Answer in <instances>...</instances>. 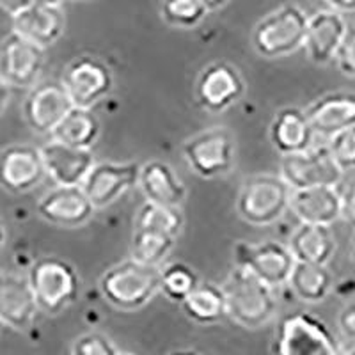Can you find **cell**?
<instances>
[{"instance_id": "2", "label": "cell", "mask_w": 355, "mask_h": 355, "mask_svg": "<svg viewBox=\"0 0 355 355\" xmlns=\"http://www.w3.org/2000/svg\"><path fill=\"white\" fill-rule=\"evenodd\" d=\"M103 299L119 311H139L160 291V266L126 259L110 266L100 279Z\"/></svg>"}, {"instance_id": "15", "label": "cell", "mask_w": 355, "mask_h": 355, "mask_svg": "<svg viewBox=\"0 0 355 355\" xmlns=\"http://www.w3.org/2000/svg\"><path fill=\"white\" fill-rule=\"evenodd\" d=\"M46 176L41 148L12 144L0 151V187L11 194L36 189Z\"/></svg>"}, {"instance_id": "25", "label": "cell", "mask_w": 355, "mask_h": 355, "mask_svg": "<svg viewBox=\"0 0 355 355\" xmlns=\"http://www.w3.org/2000/svg\"><path fill=\"white\" fill-rule=\"evenodd\" d=\"M288 247L297 261L322 263V265H327L338 249L331 226L311 224V222H300L299 227L291 234Z\"/></svg>"}, {"instance_id": "12", "label": "cell", "mask_w": 355, "mask_h": 355, "mask_svg": "<svg viewBox=\"0 0 355 355\" xmlns=\"http://www.w3.org/2000/svg\"><path fill=\"white\" fill-rule=\"evenodd\" d=\"M71 107L73 101L62 82H41L33 85L25 98L24 119L34 133L52 135Z\"/></svg>"}, {"instance_id": "10", "label": "cell", "mask_w": 355, "mask_h": 355, "mask_svg": "<svg viewBox=\"0 0 355 355\" xmlns=\"http://www.w3.org/2000/svg\"><path fill=\"white\" fill-rule=\"evenodd\" d=\"M62 84L71 98L73 105L93 109L114 87V77L109 66L93 55L73 59L64 69Z\"/></svg>"}, {"instance_id": "3", "label": "cell", "mask_w": 355, "mask_h": 355, "mask_svg": "<svg viewBox=\"0 0 355 355\" xmlns=\"http://www.w3.org/2000/svg\"><path fill=\"white\" fill-rule=\"evenodd\" d=\"M27 279L40 313L44 315H59L68 309L80 293V277L75 266L57 256L36 259L28 268Z\"/></svg>"}, {"instance_id": "5", "label": "cell", "mask_w": 355, "mask_h": 355, "mask_svg": "<svg viewBox=\"0 0 355 355\" xmlns=\"http://www.w3.org/2000/svg\"><path fill=\"white\" fill-rule=\"evenodd\" d=\"M307 17L297 4H284L268 12L252 31V46L265 59H281L304 49Z\"/></svg>"}, {"instance_id": "18", "label": "cell", "mask_w": 355, "mask_h": 355, "mask_svg": "<svg viewBox=\"0 0 355 355\" xmlns=\"http://www.w3.org/2000/svg\"><path fill=\"white\" fill-rule=\"evenodd\" d=\"M347 28L348 24L343 12L332 8L320 9L315 15H311L307 20L306 41H304V49L311 62L323 66L334 61Z\"/></svg>"}, {"instance_id": "22", "label": "cell", "mask_w": 355, "mask_h": 355, "mask_svg": "<svg viewBox=\"0 0 355 355\" xmlns=\"http://www.w3.org/2000/svg\"><path fill=\"white\" fill-rule=\"evenodd\" d=\"M316 137L327 141L334 133L355 125V93H329L306 109Z\"/></svg>"}, {"instance_id": "42", "label": "cell", "mask_w": 355, "mask_h": 355, "mask_svg": "<svg viewBox=\"0 0 355 355\" xmlns=\"http://www.w3.org/2000/svg\"><path fill=\"white\" fill-rule=\"evenodd\" d=\"M339 355H355V339H345L338 343Z\"/></svg>"}, {"instance_id": "11", "label": "cell", "mask_w": 355, "mask_h": 355, "mask_svg": "<svg viewBox=\"0 0 355 355\" xmlns=\"http://www.w3.org/2000/svg\"><path fill=\"white\" fill-rule=\"evenodd\" d=\"M44 66V49L12 31L0 44V77L11 87H33Z\"/></svg>"}, {"instance_id": "27", "label": "cell", "mask_w": 355, "mask_h": 355, "mask_svg": "<svg viewBox=\"0 0 355 355\" xmlns=\"http://www.w3.org/2000/svg\"><path fill=\"white\" fill-rule=\"evenodd\" d=\"M100 119L94 116L93 109L73 105L71 110L62 117V121L55 126L50 137L64 144L75 146V148L93 150V146L100 137Z\"/></svg>"}, {"instance_id": "1", "label": "cell", "mask_w": 355, "mask_h": 355, "mask_svg": "<svg viewBox=\"0 0 355 355\" xmlns=\"http://www.w3.org/2000/svg\"><path fill=\"white\" fill-rule=\"evenodd\" d=\"M226 313L243 329H259L277 313L274 288L250 274L242 266H234L224 283Z\"/></svg>"}, {"instance_id": "19", "label": "cell", "mask_w": 355, "mask_h": 355, "mask_svg": "<svg viewBox=\"0 0 355 355\" xmlns=\"http://www.w3.org/2000/svg\"><path fill=\"white\" fill-rule=\"evenodd\" d=\"M290 210L300 222L332 226L339 218H343V194L338 185L293 189Z\"/></svg>"}, {"instance_id": "44", "label": "cell", "mask_w": 355, "mask_h": 355, "mask_svg": "<svg viewBox=\"0 0 355 355\" xmlns=\"http://www.w3.org/2000/svg\"><path fill=\"white\" fill-rule=\"evenodd\" d=\"M37 4H44V6H62L64 0H34Z\"/></svg>"}, {"instance_id": "26", "label": "cell", "mask_w": 355, "mask_h": 355, "mask_svg": "<svg viewBox=\"0 0 355 355\" xmlns=\"http://www.w3.org/2000/svg\"><path fill=\"white\" fill-rule=\"evenodd\" d=\"M288 286L299 300L307 304H318L327 299L334 290V277L327 265L322 263L297 261L291 270Z\"/></svg>"}, {"instance_id": "6", "label": "cell", "mask_w": 355, "mask_h": 355, "mask_svg": "<svg viewBox=\"0 0 355 355\" xmlns=\"http://www.w3.org/2000/svg\"><path fill=\"white\" fill-rule=\"evenodd\" d=\"M187 166L205 180L226 176L236 162V144L230 130L211 126L183 142Z\"/></svg>"}, {"instance_id": "16", "label": "cell", "mask_w": 355, "mask_h": 355, "mask_svg": "<svg viewBox=\"0 0 355 355\" xmlns=\"http://www.w3.org/2000/svg\"><path fill=\"white\" fill-rule=\"evenodd\" d=\"M139 164H114V162H100L89 171L87 178L82 183L87 198L94 205V208H107L121 199L126 192L137 187Z\"/></svg>"}, {"instance_id": "37", "label": "cell", "mask_w": 355, "mask_h": 355, "mask_svg": "<svg viewBox=\"0 0 355 355\" xmlns=\"http://www.w3.org/2000/svg\"><path fill=\"white\" fill-rule=\"evenodd\" d=\"M341 194H343V218L352 227H355V180L348 183Z\"/></svg>"}, {"instance_id": "41", "label": "cell", "mask_w": 355, "mask_h": 355, "mask_svg": "<svg viewBox=\"0 0 355 355\" xmlns=\"http://www.w3.org/2000/svg\"><path fill=\"white\" fill-rule=\"evenodd\" d=\"M9 98H11V85L0 77V114L4 112L6 107H8Z\"/></svg>"}, {"instance_id": "21", "label": "cell", "mask_w": 355, "mask_h": 355, "mask_svg": "<svg viewBox=\"0 0 355 355\" xmlns=\"http://www.w3.org/2000/svg\"><path fill=\"white\" fill-rule=\"evenodd\" d=\"M11 18L15 33L43 49L55 43L64 34L66 17L61 6H44L33 2Z\"/></svg>"}, {"instance_id": "8", "label": "cell", "mask_w": 355, "mask_h": 355, "mask_svg": "<svg viewBox=\"0 0 355 355\" xmlns=\"http://www.w3.org/2000/svg\"><path fill=\"white\" fill-rule=\"evenodd\" d=\"M279 174L291 189H307L318 185H339L345 171L338 166L325 144H313L299 153L281 155Z\"/></svg>"}, {"instance_id": "40", "label": "cell", "mask_w": 355, "mask_h": 355, "mask_svg": "<svg viewBox=\"0 0 355 355\" xmlns=\"http://www.w3.org/2000/svg\"><path fill=\"white\" fill-rule=\"evenodd\" d=\"M323 2H327L329 8L336 9L339 12L355 11V0H323Z\"/></svg>"}, {"instance_id": "31", "label": "cell", "mask_w": 355, "mask_h": 355, "mask_svg": "<svg viewBox=\"0 0 355 355\" xmlns=\"http://www.w3.org/2000/svg\"><path fill=\"white\" fill-rule=\"evenodd\" d=\"M198 284V274L185 263H173L160 268V293L166 295L171 302L182 304Z\"/></svg>"}, {"instance_id": "34", "label": "cell", "mask_w": 355, "mask_h": 355, "mask_svg": "<svg viewBox=\"0 0 355 355\" xmlns=\"http://www.w3.org/2000/svg\"><path fill=\"white\" fill-rule=\"evenodd\" d=\"M71 354L75 355H117L121 354L119 347L109 336L101 332H87L73 341Z\"/></svg>"}, {"instance_id": "14", "label": "cell", "mask_w": 355, "mask_h": 355, "mask_svg": "<svg viewBox=\"0 0 355 355\" xmlns=\"http://www.w3.org/2000/svg\"><path fill=\"white\" fill-rule=\"evenodd\" d=\"M245 82L230 62H211L201 71L196 84V100L205 110L218 114L242 98Z\"/></svg>"}, {"instance_id": "13", "label": "cell", "mask_w": 355, "mask_h": 355, "mask_svg": "<svg viewBox=\"0 0 355 355\" xmlns=\"http://www.w3.org/2000/svg\"><path fill=\"white\" fill-rule=\"evenodd\" d=\"M94 211L96 208L82 185H57L37 201V215L52 226L66 230L87 224Z\"/></svg>"}, {"instance_id": "7", "label": "cell", "mask_w": 355, "mask_h": 355, "mask_svg": "<svg viewBox=\"0 0 355 355\" xmlns=\"http://www.w3.org/2000/svg\"><path fill=\"white\" fill-rule=\"evenodd\" d=\"M338 343L327 323L304 311L281 318L275 332V352L283 355H338Z\"/></svg>"}, {"instance_id": "20", "label": "cell", "mask_w": 355, "mask_h": 355, "mask_svg": "<svg viewBox=\"0 0 355 355\" xmlns=\"http://www.w3.org/2000/svg\"><path fill=\"white\" fill-rule=\"evenodd\" d=\"M40 307L27 277L0 272V323L25 331L34 323Z\"/></svg>"}, {"instance_id": "38", "label": "cell", "mask_w": 355, "mask_h": 355, "mask_svg": "<svg viewBox=\"0 0 355 355\" xmlns=\"http://www.w3.org/2000/svg\"><path fill=\"white\" fill-rule=\"evenodd\" d=\"M332 291L339 295L341 299H352L355 295V279H343L339 283H334V290Z\"/></svg>"}, {"instance_id": "45", "label": "cell", "mask_w": 355, "mask_h": 355, "mask_svg": "<svg viewBox=\"0 0 355 355\" xmlns=\"http://www.w3.org/2000/svg\"><path fill=\"white\" fill-rule=\"evenodd\" d=\"M6 239H8V233H6L4 224H2V220H0V249H2V247H4Z\"/></svg>"}, {"instance_id": "28", "label": "cell", "mask_w": 355, "mask_h": 355, "mask_svg": "<svg viewBox=\"0 0 355 355\" xmlns=\"http://www.w3.org/2000/svg\"><path fill=\"white\" fill-rule=\"evenodd\" d=\"M182 309L187 318L199 325L218 323L227 316L224 288L214 283H199L182 302Z\"/></svg>"}, {"instance_id": "9", "label": "cell", "mask_w": 355, "mask_h": 355, "mask_svg": "<svg viewBox=\"0 0 355 355\" xmlns=\"http://www.w3.org/2000/svg\"><path fill=\"white\" fill-rule=\"evenodd\" d=\"M233 252L236 266L249 270L272 288L288 284L291 270L297 263L290 247L275 240H265L259 243L239 242Z\"/></svg>"}, {"instance_id": "46", "label": "cell", "mask_w": 355, "mask_h": 355, "mask_svg": "<svg viewBox=\"0 0 355 355\" xmlns=\"http://www.w3.org/2000/svg\"><path fill=\"white\" fill-rule=\"evenodd\" d=\"M352 258H354V261H355V233H354V236H352Z\"/></svg>"}, {"instance_id": "33", "label": "cell", "mask_w": 355, "mask_h": 355, "mask_svg": "<svg viewBox=\"0 0 355 355\" xmlns=\"http://www.w3.org/2000/svg\"><path fill=\"white\" fill-rule=\"evenodd\" d=\"M327 148L345 173L355 171V125L329 137Z\"/></svg>"}, {"instance_id": "35", "label": "cell", "mask_w": 355, "mask_h": 355, "mask_svg": "<svg viewBox=\"0 0 355 355\" xmlns=\"http://www.w3.org/2000/svg\"><path fill=\"white\" fill-rule=\"evenodd\" d=\"M334 62L345 77L355 78V25H348L347 34L334 57Z\"/></svg>"}, {"instance_id": "29", "label": "cell", "mask_w": 355, "mask_h": 355, "mask_svg": "<svg viewBox=\"0 0 355 355\" xmlns=\"http://www.w3.org/2000/svg\"><path fill=\"white\" fill-rule=\"evenodd\" d=\"M183 224H185V218H183L180 206H167L160 205V202L146 201L135 215L133 227L169 234V236L178 239V234L183 230Z\"/></svg>"}, {"instance_id": "32", "label": "cell", "mask_w": 355, "mask_h": 355, "mask_svg": "<svg viewBox=\"0 0 355 355\" xmlns=\"http://www.w3.org/2000/svg\"><path fill=\"white\" fill-rule=\"evenodd\" d=\"M162 18L176 28H194L208 15L202 0H162Z\"/></svg>"}, {"instance_id": "43", "label": "cell", "mask_w": 355, "mask_h": 355, "mask_svg": "<svg viewBox=\"0 0 355 355\" xmlns=\"http://www.w3.org/2000/svg\"><path fill=\"white\" fill-rule=\"evenodd\" d=\"M230 0H202V4L208 8V11H217V9L224 8Z\"/></svg>"}, {"instance_id": "30", "label": "cell", "mask_w": 355, "mask_h": 355, "mask_svg": "<svg viewBox=\"0 0 355 355\" xmlns=\"http://www.w3.org/2000/svg\"><path fill=\"white\" fill-rule=\"evenodd\" d=\"M176 239L155 231L133 230L130 254L133 259L151 266H162L173 250Z\"/></svg>"}, {"instance_id": "36", "label": "cell", "mask_w": 355, "mask_h": 355, "mask_svg": "<svg viewBox=\"0 0 355 355\" xmlns=\"http://www.w3.org/2000/svg\"><path fill=\"white\" fill-rule=\"evenodd\" d=\"M339 331L345 339H355V304H348L339 313Z\"/></svg>"}, {"instance_id": "23", "label": "cell", "mask_w": 355, "mask_h": 355, "mask_svg": "<svg viewBox=\"0 0 355 355\" xmlns=\"http://www.w3.org/2000/svg\"><path fill=\"white\" fill-rule=\"evenodd\" d=\"M316 133L313 130L306 110L297 107H286L279 110L272 119L270 141L281 155L299 153L307 150L315 142Z\"/></svg>"}, {"instance_id": "17", "label": "cell", "mask_w": 355, "mask_h": 355, "mask_svg": "<svg viewBox=\"0 0 355 355\" xmlns=\"http://www.w3.org/2000/svg\"><path fill=\"white\" fill-rule=\"evenodd\" d=\"M41 155L46 176L55 185H82L96 164L93 150L75 148L57 139H50V142L41 146Z\"/></svg>"}, {"instance_id": "24", "label": "cell", "mask_w": 355, "mask_h": 355, "mask_svg": "<svg viewBox=\"0 0 355 355\" xmlns=\"http://www.w3.org/2000/svg\"><path fill=\"white\" fill-rule=\"evenodd\" d=\"M137 187L142 190L146 201L167 206H182L187 196L182 178L174 173L169 164L162 160L146 162L141 166Z\"/></svg>"}, {"instance_id": "4", "label": "cell", "mask_w": 355, "mask_h": 355, "mask_svg": "<svg viewBox=\"0 0 355 355\" xmlns=\"http://www.w3.org/2000/svg\"><path fill=\"white\" fill-rule=\"evenodd\" d=\"M291 187L281 174H254L243 180L236 214L250 226H272L290 210Z\"/></svg>"}, {"instance_id": "39", "label": "cell", "mask_w": 355, "mask_h": 355, "mask_svg": "<svg viewBox=\"0 0 355 355\" xmlns=\"http://www.w3.org/2000/svg\"><path fill=\"white\" fill-rule=\"evenodd\" d=\"M34 0H0V9H4L8 15H17L21 9H25L27 6L33 4Z\"/></svg>"}]
</instances>
